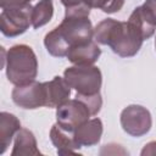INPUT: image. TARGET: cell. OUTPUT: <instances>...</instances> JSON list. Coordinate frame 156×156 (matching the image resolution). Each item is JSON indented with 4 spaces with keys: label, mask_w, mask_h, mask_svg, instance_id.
Segmentation results:
<instances>
[{
    "label": "cell",
    "mask_w": 156,
    "mask_h": 156,
    "mask_svg": "<svg viewBox=\"0 0 156 156\" xmlns=\"http://www.w3.org/2000/svg\"><path fill=\"white\" fill-rule=\"evenodd\" d=\"M90 10L88 4L66 9L62 22L44 38V45L51 56L65 57L71 48L93 40L94 28L89 20Z\"/></svg>",
    "instance_id": "6da1fadb"
},
{
    "label": "cell",
    "mask_w": 156,
    "mask_h": 156,
    "mask_svg": "<svg viewBox=\"0 0 156 156\" xmlns=\"http://www.w3.org/2000/svg\"><path fill=\"white\" fill-rule=\"evenodd\" d=\"M94 40L101 45H107L121 57L136 55L143 45V37L128 22L113 18L102 20L94 28Z\"/></svg>",
    "instance_id": "7a4b0ae2"
},
{
    "label": "cell",
    "mask_w": 156,
    "mask_h": 156,
    "mask_svg": "<svg viewBox=\"0 0 156 156\" xmlns=\"http://www.w3.org/2000/svg\"><path fill=\"white\" fill-rule=\"evenodd\" d=\"M2 67L6 77L13 85H23L34 82L38 74V60L33 49L26 44L11 46L7 51L2 48Z\"/></svg>",
    "instance_id": "3957f363"
},
{
    "label": "cell",
    "mask_w": 156,
    "mask_h": 156,
    "mask_svg": "<svg viewBox=\"0 0 156 156\" xmlns=\"http://www.w3.org/2000/svg\"><path fill=\"white\" fill-rule=\"evenodd\" d=\"M63 78L78 95H95L100 93L102 74L94 65H74L65 69Z\"/></svg>",
    "instance_id": "277c9868"
},
{
    "label": "cell",
    "mask_w": 156,
    "mask_h": 156,
    "mask_svg": "<svg viewBox=\"0 0 156 156\" xmlns=\"http://www.w3.org/2000/svg\"><path fill=\"white\" fill-rule=\"evenodd\" d=\"M88 105L79 98L68 99L56 108V123L66 130L74 132L80 124L90 119Z\"/></svg>",
    "instance_id": "5b68a950"
},
{
    "label": "cell",
    "mask_w": 156,
    "mask_h": 156,
    "mask_svg": "<svg viewBox=\"0 0 156 156\" xmlns=\"http://www.w3.org/2000/svg\"><path fill=\"white\" fill-rule=\"evenodd\" d=\"M122 129L135 138L147 134L152 127V118L150 111L141 105H128L119 116Z\"/></svg>",
    "instance_id": "8992f818"
},
{
    "label": "cell",
    "mask_w": 156,
    "mask_h": 156,
    "mask_svg": "<svg viewBox=\"0 0 156 156\" xmlns=\"http://www.w3.org/2000/svg\"><path fill=\"white\" fill-rule=\"evenodd\" d=\"M32 11L30 4L12 10H2L0 13V29L5 37H17L23 34L32 26Z\"/></svg>",
    "instance_id": "52a82bcc"
},
{
    "label": "cell",
    "mask_w": 156,
    "mask_h": 156,
    "mask_svg": "<svg viewBox=\"0 0 156 156\" xmlns=\"http://www.w3.org/2000/svg\"><path fill=\"white\" fill-rule=\"evenodd\" d=\"M143 39H149L156 30V0H146L143 5L135 7L128 21Z\"/></svg>",
    "instance_id": "ba28073f"
},
{
    "label": "cell",
    "mask_w": 156,
    "mask_h": 156,
    "mask_svg": "<svg viewBox=\"0 0 156 156\" xmlns=\"http://www.w3.org/2000/svg\"><path fill=\"white\" fill-rule=\"evenodd\" d=\"M12 101L24 110H35L45 106L44 83L30 82L23 85H16L11 94Z\"/></svg>",
    "instance_id": "9c48e42d"
},
{
    "label": "cell",
    "mask_w": 156,
    "mask_h": 156,
    "mask_svg": "<svg viewBox=\"0 0 156 156\" xmlns=\"http://www.w3.org/2000/svg\"><path fill=\"white\" fill-rule=\"evenodd\" d=\"M71 87L63 77L55 76L51 80L44 82L45 90V107L57 108L61 104L68 100L71 95Z\"/></svg>",
    "instance_id": "30bf717a"
},
{
    "label": "cell",
    "mask_w": 156,
    "mask_h": 156,
    "mask_svg": "<svg viewBox=\"0 0 156 156\" xmlns=\"http://www.w3.org/2000/svg\"><path fill=\"white\" fill-rule=\"evenodd\" d=\"M50 140L56 147L58 155H77V150L82 147L74 136V132L66 130L57 123L50 129Z\"/></svg>",
    "instance_id": "8fae6325"
},
{
    "label": "cell",
    "mask_w": 156,
    "mask_h": 156,
    "mask_svg": "<svg viewBox=\"0 0 156 156\" xmlns=\"http://www.w3.org/2000/svg\"><path fill=\"white\" fill-rule=\"evenodd\" d=\"M102 130V121L95 117L80 124L74 130V136L80 146H94L100 141Z\"/></svg>",
    "instance_id": "7c38bea8"
},
{
    "label": "cell",
    "mask_w": 156,
    "mask_h": 156,
    "mask_svg": "<svg viewBox=\"0 0 156 156\" xmlns=\"http://www.w3.org/2000/svg\"><path fill=\"white\" fill-rule=\"evenodd\" d=\"M101 55V49L95 40L71 48L67 54L68 61L73 65H94Z\"/></svg>",
    "instance_id": "4fadbf2b"
},
{
    "label": "cell",
    "mask_w": 156,
    "mask_h": 156,
    "mask_svg": "<svg viewBox=\"0 0 156 156\" xmlns=\"http://www.w3.org/2000/svg\"><path fill=\"white\" fill-rule=\"evenodd\" d=\"M32 155H41V152L38 149L37 139L29 129L21 128L15 135L11 156H32Z\"/></svg>",
    "instance_id": "5bb4252c"
},
{
    "label": "cell",
    "mask_w": 156,
    "mask_h": 156,
    "mask_svg": "<svg viewBox=\"0 0 156 156\" xmlns=\"http://www.w3.org/2000/svg\"><path fill=\"white\" fill-rule=\"evenodd\" d=\"M21 129L20 119L10 113V112H1L0 113V154L2 155L9 145L11 144L12 139L15 138L16 133Z\"/></svg>",
    "instance_id": "9a60e30c"
},
{
    "label": "cell",
    "mask_w": 156,
    "mask_h": 156,
    "mask_svg": "<svg viewBox=\"0 0 156 156\" xmlns=\"http://www.w3.org/2000/svg\"><path fill=\"white\" fill-rule=\"evenodd\" d=\"M54 16V2L52 0H39L33 6L32 11V27L34 29H38L46 23L50 22V20Z\"/></svg>",
    "instance_id": "2e32d148"
},
{
    "label": "cell",
    "mask_w": 156,
    "mask_h": 156,
    "mask_svg": "<svg viewBox=\"0 0 156 156\" xmlns=\"http://www.w3.org/2000/svg\"><path fill=\"white\" fill-rule=\"evenodd\" d=\"M91 9H99L105 13L118 12L123 5L124 0H85Z\"/></svg>",
    "instance_id": "e0dca14e"
},
{
    "label": "cell",
    "mask_w": 156,
    "mask_h": 156,
    "mask_svg": "<svg viewBox=\"0 0 156 156\" xmlns=\"http://www.w3.org/2000/svg\"><path fill=\"white\" fill-rule=\"evenodd\" d=\"M30 4V0H0V6L2 10L20 9Z\"/></svg>",
    "instance_id": "ac0fdd59"
},
{
    "label": "cell",
    "mask_w": 156,
    "mask_h": 156,
    "mask_svg": "<svg viewBox=\"0 0 156 156\" xmlns=\"http://www.w3.org/2000/svg\"><path fill=\"white\" fill-rule=\"evenodd\" d=\"M110 145H111L112 150H110V149H101L100 154L101 155H127L128 154V151L124 150L118 144H110Z\"/></svg>",
    "instance_id": "d6986e66"
},
{
    "label": "cell",
    "mask_w": 156,
    "mask_h": 156,
    "mask_svg": "<svg viewBox=\"0 0 156 156\" xmlns=\"http://www.w3.org/2000/svg\"><path fill=\"white\" fill-rule=\"evenodd\" d=\"M140 155L141 156H155L156 155V141H150L145 144Z\"/></svg>",
    "instance_id": "ffe728a7"
},
{
    "label": "cell",
    "mask_w": 156,
    "mask_h": 156,
    "mask_svg": "<svg viewBox=\"0 0 156 156\" xmlns=\"http://www.w3.org/2000/svg\"><path fill=\"white\" fill-rule=\"evenodd\" d=\"M61 2L66 9H72V7H77L83 4H87L85 0H61Z\"/></svg>",
    "instance_id": "44dd1931"
},
{
    "label": "cell",
    "mask_w": 156,
    "mask_h": 156,
    "mask_svg": "<svg viewBox=\"0 0 156 156\" xmlns=\"http://www.w3.org/2000/svg\"><path fill=\"white\" fill-rule=\"evenodd\" d=\"M155 49H156V38H155Z\"/></svg>",
    "instance_id": "7402d4cb"
},
{
    "label": "cell",
    "mask_w": 156,
    "mask_h": 156,
    "mask_svg": "<svg viewBox=\"0 0 156 156\" xmlns=\"http://www.w3.org/2000/svg\"><path fill=\"white\" fill-rule=\"evenodd\" d=\"M30 1H32V0H30Z\"/></svg>",
    "instance_id": "603a6c76"
}]
</instances>
